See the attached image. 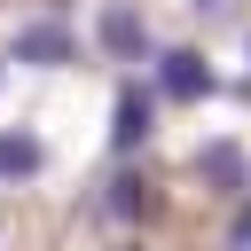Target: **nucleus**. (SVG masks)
<instances>
[{"instance_id":"f257e3e1","label":"nucleus","mask_w":251,"mask_h":251,"mask_svg":"<svg viewBox=\"0 0 251 251\" xmlns=\"http://www.w3.org/2000/svg\"><path fill=\"white\" fill-rule=\"evenodd\" d=\"M8 63H24V71H63V63H78V31H71V16H63V8H47V16L16 24Z\"/></svg>"},{"instance_id":"f03ea898","label":"nucleus","mask_w":251,"mask_h":251,"mask_svg":"<svg viewBox=\"0 0 251 251\" xmlns=\"http://www.w3.org/2000/svg\"><path fill=\"white\" fill-rule=\"evenodd\" d=\"M157 86H141V78H118V102H110V157H133L149 133H157Z\"/></svg>"},{"instance_id":"7ed1b4c3","label":"nucleus","mask_w":251,"mask_h":251,"mask_svg":"<svg viewBox=\"0 0 251 251\" xmlns=\"http://www.w3.org/2000/svg\"><path fill=\"white\" fill-rule=\"evenodd\" d=\"M149 86H157L165 102H204V94H220V78H212V63H204L196 47H157Z\"/></svg>"},{"instance_id":"20e7f679","label":"nucleus","mask_w":251,"mask_h":251,"mask_svg":"<svg viewBox=\"0 0 251 251\" xmlns=\"http://www.w3.org/2000/svg\"><path fill=\"white\" fill-rule=\"evenodd\" d=\"M94 39H102V55L110 63H157V39H149V24H141V8H126V0H102V16H94Z\"/></svg>"},{"instance_id":"39448f33","label":"nucleus","mask_w":251,"mask_h":251,"mask_svg":"<svg viewBox=\"0 0 251 251\" xmlns=\"http://www.w3.org/2000/svg\"><path fill=\"white\" fill-rule=\"evenodd\" d=\"M196 180H204L212 196L243 204V196H251V149H243V141H227V133H220V141H204V149H196Z\"/></svg>"},{"instance_id":"423d86ee","label":"nucleus","mask_w":251,"mask_h":251,"mask_svg":"<svg viewBox=\"0 0 251 251\" xmlns=\"http://www.w3.org/2000/svg\"><path fill=\"white\" fill-rule=\"evenodd\" d=\"M102 212H110L118 227H141V220H157V180H149V173H133V165H118V173L102 180Z\"/></svg>"},{"instance_id":"0eeeda50","label":"nucleus","mask_w":251,"mask_h":251,"mask_svg":"<svg viewBox=\"0 0 251 251\" xmlns=\"http://www.w3.org/2000/svg\"><path fill=\"white\" fill-rule=\"evenodd\" d=\"M47 173V141L31 126H0V180H39Z\"/></svg>"},{"instance_id":"6e6552de","label":"nucleus","mask_w":251,"mask_h":251,"mask_svg":"<svg viewBox=\"0 0 251 251\" xmlns=\"http://www.w3.org/2000/svg\"><path fill=\"white\" fill-rule=\"evenodd\" d=\"M227 251H251V196H243L235 220H227Z\"/></svg>"},{"instance_id":"1a4fd4ad","label":"nucleus","mask_w":251,"mask_h":251,"mask_svg":"<svg viewBox=\"0 0 251 251\" xmlns=\"http://www.w3.org/2000/svg\"><path fill=\"white\" fill-rule=\"evenodd\" d=\"M188 8H196V16H227L235 0H188Z\"/></svg>"},{"instance_id":"9d476101","label":"nucleus","mask_w":251,"mask_h":251,"mask_svg":"<svg viewBox=\"0 0 251 251\" xmlns=\"http://www.w3.org/2000/svg\"><path fill=\"white\" fill-rule=\"evenodd\" d=\"M243 102H251V78H243Z\"/></svg>"},{"instance_id":"9b49d317","label":"nucleus","mask_w":251,"mask_h":251,"mask_svg":"<svg viewBox=\"0 0 251 251\" xmlns=\"http://www.w3.org/2000/svg\"><path fill=\"white\" fill-rule=\"evenodd\" d=\"M0 63H8V55H0Z\"/></svg>"}]
</instances>
